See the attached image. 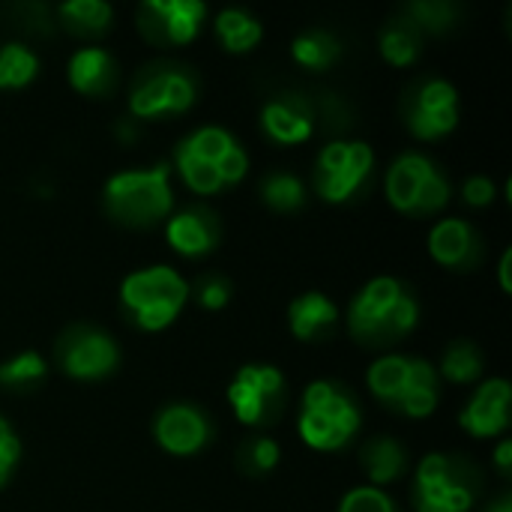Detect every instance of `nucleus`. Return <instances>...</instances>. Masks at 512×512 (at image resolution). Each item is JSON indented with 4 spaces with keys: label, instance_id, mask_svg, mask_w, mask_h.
<instances>
[{
    "label": "nucleus",
    "instance_id": "nucleus-1",
    "mask_svg": "<svg viewBox=\"0 0 512 512\" xmlns=\"http://www.w3.org/2000/svg\"><path fill=\"white\" fill-rule=\"evenodd\" d=\"M105 207L111 210V216L129 225L159 222L171 210L168 165H156L150 171L114 174L105 183Z\"/></svg>",
    "mask_w": 512,
    "mask_h": 512
},
{
    "label": "nucleus",
    "instance_id": "nucleus-2",
    "mask_svg": "<svg viewBox=\"0 0 512 512\" xmlns=\"http://www.w3.org/2000/svg\"><path fill=\"white\" fill-rule=\"evenodd\" d=\"M57 354H60L63 372L78 381L105 378L117 366V345L105 333H96V330L66 333Z\"/></svg>",
    "mask_w": 512,
    "mask_h": 512
},
{
    "label": "nucleus",
    "instance_id": "nucleus-3",
    "mask_svg": "<svg viewBox=\"0 0 512 512\" xmlns=\"http://www.w3.org/2000/svg\"><path fill=\"white\" fill-rule=\"evenodd\" d=\"M201 18L204 3L198 0H147L141 6V27L156 42H192L201 27Z\"/></svg>",
    "mask_w": 512,
    "mask_h": 512
},
{
    "label": "nucleus",
    "instance_id": "nucleus-4",
    "mask_svg": "<svg viewBox=\"0 0 512 512\" xmlns=\"http://www.w3.org/2000/svg\"><path fill=\"white\" fill-rule=\"evenodd\" d=\"M186 297H189V285L171 267L138 270V273L126 276L123 279V288H120V300H123V306L129 312H141L147 306H174V309H183Z\"/></svg>",
    "mask_w": 512,
    "mask_h": 512
},
{
    "label": "nucleus",
    "instance_id": "nucleus-5",
    "mask_svg": "<svg viewBox=\"0 0 512 512\" xmlns=\"http://www.w3.org/2000/svg\"><path fill=\"white\" fill-rule=\"evenodd\" d=\"M156 441L162 450L174 453V456H192L198 453L207 438H210V426L204 420L201 411L189 408V405H171L156 417Z\"/></svg>",
    "mask_w": 512,
    "mask_h": 512
},
{
    "label": "nucleus",
    "instance_id": "nucleus-6",
    "mask_svg": "<svg viewBox=\"0 0 512 512\" xmlns=\"http://www.w3.org/2000/svg\"><path fill=\"white\" fill-rule=\"evenodd\" d=\"M510 396V384L504 378H492L489 384L477 390V396L471 399L459 423L477 438H492L504 432L510 426Z\"/></svg>",
    "mask_w": 512,
    "mask_h": 512
},
{
    "label": "nucleus",
    "instance_id": "nucleus-7",
    "mask_svg": "<svg viewBox=\"0 0 512 512\" xmlns=\"http://www.w3.org/2000/svg\"><path fill=\"white\" fill-rule=\"evenodd\" d=\"M219 225L207 210H186L168 222V243L180 255H204L216 246Z\"/></svg>",
    "mask_w": 512,
    "mask_h": 512
},
{
    "label": "nucleus",
    "instance_id": "nucleus-8",
    "mask_svg": "<svg viewBox=\"0 0 512 512\" xmlns=\"http://www.w3.org/2000/svg\"><path fill=\"white\" fill-rule=\"evenodd\" d=\"M432 171H435V165L426 156H417V153L399 156L393 162L390 174H387V198H390V204L396 210H402V213H414L420 186Z\"/></svg>",
    "mask_w": 512,
    "mask_h": 512
},
{
    "label": "nucleus",
    "instance_id": "nucleus-9",
    "mask_svg": "<svg viewBox=\"0 0 512 512\" xmlns=\"http://www.w3.org/2000/svg\"><path fill=\"white\" fill-rule=\"evenodd\" d=\"M429 252L444 267H462L477 252V237L468 222L462 219H444L429 234Z\"/></svg>",
    "mask_w": 512,
    "mask_h": 512
},
{
    "label": "nucleus",
    "instance_id": "nucleus-10",
    "mask_svg": "<svg viewBox=\"0 0 512 512\" xmlns=\"http://www.w3.org/2000/svg\"><path fill=\"white\" fill-rule=\"evenodd\" d=\"M372 162H375V156H372L369 144L351 141L348 144V165H345V171H339V174H318V192L327 201H345V198H351L354 189L369 177Z\"/></svg>",
    "mask_w": 512,
    "mask_h": 512
},
{
    "label": "nucleus",
    "instance_id": "nucleus-11",
    "mask_svg": "<svg viewBox=\"0 0 512 512\" xmlns=\"http://www.w3.org/2000/svg\"><path fill=\"white\" fill-rule=\"evenodd\" d=\"M339 321V309L324 294H303L288 309L291 333L303 342L315 339L318 333H327Z\"/></svg>",
    "mask_w": 512,
    "mask_h": 512
},
{
    "label": "nucleus",
    "instance_id": "nucleus-12",
    "mask_svg": "<svg viewBox=\"0 0 512 512\" xmlns=\"http://www.w3.org/2000/svg\"><path fill=\"white\" fill-rule=\"evenodd\" d=\"M69 81L78 93L99 96L114 81V63L102 48H81L69 60Z\"/></svg>",
    "mask_w": 512,
    "mask_h": 512
},
{
    "label": "nucleus",
    "instance_id": "nucleus-13",
    "mask_svg": "<svg viewBox=\"0 0 512 512\" xmlns=\"http://www.w3.org/2000/svg\"><path fill=\"white\" fill-rule=\"evenodd\" d=\"M261 123L267 129V135L279 144H300L312 135V117L306 108L294 105V102H267Z\"/></svg>",
    "mask_w": 512,
    "mask_h": 512
},
{
    "label": "nucleus",
    "instance_id": "nucleus-14",
    "mask_svg": "<svg viewBox=\"0 0 512 512\" xmlns=\"http://www.w3.org/2000/svg\"><path fill=\"white\" fill-rule=\"evenodd\" d=\"M216 33H219L222 45H225L228 51H234V54L252 51V48L261 42V24H258L252 15L240 12V9H225V12H219V15H216Z\"/></svg>",
    "mask_w": 512,
    "mask_h": 512
},
{
    "label": "nucleus",
    "instance_id": "nucleus-15",
    "mask_svg": "<svg viewBox=\"0 0 512 512\" xmlns=\"http://www.w3.org/2000/svg\"><path fill=\"white\" fill-rule=\"evenodd\" d=\"M363 465L369 471V477L384 486V483H393L402 477L405 471V450L390 441V438H375L366 450H363Z\"/></svg>",
    "mask_w": 512,
    "mask_h": 512
},
{
    "label": "nucleus",
    "instance_id": "nucleus-16",
    "mask_svg": "<svg viewBox=\"0 0 512 512\" xmlns=\"http://www.w3.org/2000/svg\"><path fill=\"white\" fill-rule=\"evenodd\" d=\"M408 366H411V360H405V357H384V360H378L369 369V387H372V393L381 402L396 405L402 399L405 387H408Z\"/></svg>",
    "mask_w": 512,
    "mask_h": 512
},
{
    "label": "nucleus",
    "instance_id": "nucleus-17",
    "mask_svg": "<svg viewBox=\"0 0 512 512\" xmlns=\"http://www.w3.org/2000/svg\"><path fill=\"white\" fill-rule=\"evenodd\" d=\"M414 501L417 512H465L471 510L474 495L462 483H450L438 489H414Z\"/></svg>",
    "mask_w": 512,
    "mask_h": 512
},
{
    "label": "nucleus",
    "instance_id": "nucleus-18",
    "mask_svg": "<svg viewBox=\"0 0 512 512\" xmlns=\"http://www.w3.org/2000/svg\"><path fill=\"white\" fill-rule=\"evenodd\" d=\"M39 69V60L30 48L12 42L0 48V87H24Z\"/></svg>",
    "mask_w": 512,
    "mask_h": 512
},
{
    "label": "nucleus",
    "instance_id": "nucleus-19",
    "mask_svg": "<svg viewBox=\"0 0 512 512\" xmlns=\"http://www.w3.org/2000/svg\"><path fill=\"white\" fill-rule=\"evenodd\" d=\"M177 168H180L186 186L192 192H198V195H213V192H219L225 186L222 177H219V171H216V165L192 156L183 144H177Z\"/></svg>",
    "mask_w": 512,
    "mask_h": 512
},
{
    "label": "nucleus",
    "instance_id": "nucleus-20",
    "mask_svg": "<svg viewBox=\"0 0 512 512\" xmlns=\"http://www.w3.org/2000/svg\"><path fill=\"white\" fill-rule=\"evenodd\" d=\"M60 15L72 30L84 33H99L111 24V6L102 0H69L60 6Z\"/></svg>",
    "mask_w": 512,
    "mask_h": 512
},
{
    "label": "nucleus",
    "instance_id": "nucleus-21",
    "mask_svg": "<svg viewBox=\"0 0 512 512\" xmlns=\"http://www.w3.org/2000/svg\"><path fill=\"white\" fill-rule=\"evenodd\" d=\"M441 372H444V378L453 381V384H471V381H477L480 372H483V357H480V351H477L471 342H456V345L444 354Z\"/></svg>",
    "mask_w": 512,
    "mask_h": 512
},
{
    "label": "nucleus",
    "instance_id": "nucleus-22",
    "mask_svg": "<svg viewBox=\"0 0 512 512\" xmlns=\"http://www.w3.org/2000/svg\"><path fill=\"white\" fill-rule=\"evenodd\" d=\"M420 51V42H417V27L411 21L405 24H390L381 36V54L384 60H390L393 66H408L414 63Z\"/></svg>",
    "mask_w": 512,
    "mask_h": 512
},
{
    "label": "nucleus",
    "instance_id": "nucleus-23",
    "mask_svg": "<svg viewBox=\"0 0 512 512\" xmlns=\"http://www.w3.org/2000/svg\"><path fill=\"white\" fill-rule=\"evenodd\" d=\"M417 315H420L417 300H414L408 291H402V294H399V300L384 312V321H381V327H378L375 342H396V339H402L405 333H411V330H414Z\"/></svg>",
    "mask_w": 512,
    "mask_h": 512
},
{
    "label": "nucleus",
    "instance_id": "nucleus-24",
    "mask_svg": "<svg viewBox=\"0 0 512 512\" xmlns=\"http://www.w3.org/2000/svg\"><path fill=\"white\" fill-rule=\"evenodd\" d=\"M300 435L309 447L315 450H339L342 444H348L351 438L336 426L330 423L321 411H303L300 414Z\"/></svg>",
    "mask_w": 512,
    "mask_h": 512
},
{
    "label": "nucleus",
    "instance_id": "nucleus-25",
    "mask_svg": "<svg viewBox=\"0 0 512 512\" xmlns=\"http://www.w3.org/2000/svg\"><path fill=\"white\" fill-rule=\"evenodd\" d=\"M291 54H294V60H300L309 69H324L339 57V42L330 33H306V36L294 39Z\"/></svg>",
    "mask_w": 512,
    "mask_h": 512
},
{
    "label": "nucleus",
    "instance_id": "nucleus-26",
    "mask_svg": "<svg viewBox=\"0 0 512 512\" xmlns=\"http://www.w3.org/2000/svg\"><path fill=\"white\" fill-rule=\"evenodd\" d=\"M228 402H231L237 420L246 423V426H261V423L270 417V411H273V402H267L264 396H258L255 390H249V387L240 384L237 378H234V384L228 387Z\"/></svg>",
    "mask_w": 512,
    "mask_h": 512
},
{
    "label": "nucleus",
    "instance_id": "nucleus-27",
    "mask_svg": "<svg viewBox=\"0 0 512 512\" xmlns=\"http://www.w3.org/2000/svg\"><path fill=\"white\" fill-rule=\"evenodd\" d=\"M183 147H186L192 156H198V159L216 165V162L234 147V138H231L225 129H219V126H204V129H198L195 135H189V138L183 141Z\"/></svg>",
    "mask_w": 512,
    "mask_h": 512
},
{
    "label": "nucleus",
    "instance_id": "nucleus-28",
    "mask_svg": "<svg viewBox=\"0 0 512 512\" xmlns=\"http://www.w3.org/2000/svg\"><path fill=\"white\" fill-rule=\"evenodd\" d=\"M264 201L273 210H297L303 204V183L294 174H273L264 180Z\"/></svg>",
    "mask_w": 512,
    "mask_h": 512
},
{
    "label": "nucleus",
    "instance_id": "nucleus-29",
    "mask_svg": "<svg viewBox=\"0 0 512 512\" xmlns=\"http://www.w3.org/2000/svg\"><path fill=\"white\" fill-rule=\"evenodd\" d=\"M39 378H45V360L33 351L18 354L0 366V384L3 387H21V384H33Z\"/></svg>",
    "mask_w": 512,
    "mask_h": 512
},
{
    "label": "nucleus",
    "instance_id": "nucleus-30",
    "mask_svg": "<svg viewBox=\"0 0 512 512\" xmlns=\"http://www.w3.org/2000/svg\"><path fill=\"white\" fill-rule=\"evenodd\" d=\"M159 84H162V102H165V114H174V111H186L192 102H195V81L183 72H162L159 75Z\"/></svg>",
    "mask_w": 512,
    "mask_h": 512
},
{
    "label": "nucleus",
    "instance_id": "nucleus-31",
    "mask_svg": "<svg viewBox=\"0 0 512 512\" xmlns=\"http://www.w3.org/2000/svg\"><path fill=\"white\" fill-rule=\"evenodd\" d=\"M237 381L240 384H246L249 390H255L258 396H264L267 402H279V396H282V387H285V381H282V372L279 369H273V366H246V369H240L237 372Z\"/></svg>",
    "mask_w": 512,
    "mask_h": 512
},
{
    "label": "nucleus",
    "instance_id": "nucleus-32",
    "mask_svg": "<svg viewBox=\"0 0 512 512\" xmlns=\"http://www.w3.org/2000/svg\"><path fill=\"white\" fill-rule=\"evenodd\" d=\"M456 123H459V111L447 108V111H414L408 126L417 138H441L453 132Z\"/></svg>",
    "mask_w": 512,
    "mask_h": 512
},
{
    "label": "nucleus",
    "instance_id": "nucleus-33",
    "mask_svg": "<svg viewBox=\"0 0 512 512\" xmlns=\"http://www.w3.org/2000/svg\"><path fill=\"white\" fill-rule=\"evenodd\" d=\"M450 483H459V480H456V465L447 456L432 453L420 462L417 489H438V486H450Z\"/></svg>",
    "mask_w": 512,
    "mask_h": 512
},
{
    "label": "nucleus",
    "instance_id": "nucleus-34",
    "mask_svg": "<svg viewBox=\"0 0 512 512\" xmlns=\"http://www.w3.org/2000/svg\"><path fill=\"white\" fill-rule=\"evenodd\" d=\"M132 105V114L135 117H156V114H165V102H162V84H159V75L141 81L129 99Z\"/></svg>",
    "mask_w": 512,
    "mask_h": 512
},
{
    "label": "nucleus",
    "instance_id": "nucleus-35",
    "mask_svg": "<svg viewBox=\"0 0 512 512\" xmlns=\"http://www.w3.org/2000/svg\"><path fill=\"white\" fill-rule=\"evenodd\" d=\"M447 201H450V183H447L438 171H432V174L423 180V186H420V195H417L414 213H420V216H426V213H438Z\"/></svg>",
    "mask_w": 512,
    "mask_h": 512
},
{
    "label": "nucleus",
    "instance_id": "nucleus-36",
    "mask_svg": "<svg viewBox=\"0 0 512 512\" xmlns=\"http://www.w3.org/2000/svg\"><path fill=\"white\" fill-rule=\"evenodd\" d=\"M339 512H396L393 501L381 492V489H354L342 498V507Z\"/></svg>",
    "mask_w": 512,
    "mask_h": 512
},
{
    "label": "nucleus",
    "instance_id": "nucleus-37",
    "mask_svg": "<svg viewBox=\"0 0 512 512\" xmlns=\"http://www.w3.org/2000/svg\"><path fill=\"white\" fill-rule=\"evenodd\" d=\"M411 24L417 27H429V30H441L453 21V6L444 3V0H420V3H411Z\"/></svg>",
    "mask_w": 512,
    "mask_h": 512
},
{
    "label": "nucleus",
    "instance_id": "nucleus-38",
    "mask_svg": "<svg viewBox=\"0 0 512 512\" xmlns=\"http://www.w3.org/2000/svg\"><path fill=\"white\" fill-rule=\"evenodd\" d=\"M456 87L447 81H429L417 93V111H447L456 108Z\"/></svg>",
    "mask_w": 512,
    "mask_h": 512
},
{
    "label": "nucleus",
    "instance_id": "nucleus-39",
    "mask_svg": "<svg viewBox=\"0 0 512 512\" xmlns=\"http://www.w3.org/2000/svg\"><path fill=\"white\" fill-rule=\"evenodd\" d=\"M396 408L408 417H429L438 408V387H408Z\"/></svg>",
    "mask_w": 512,
    "mask_h": 512
},
{
    "label": "nucleus",
    "instance_id": "nucleus-40",
    "mask_svg": "<svg viewBox=\"0 0 512 512\" xmlns=\"http://www.w3.org/2000/svg\"><path fill=\"white\" fill-rule=\"evenodd\" d=\"M177 315H180V309H174V306H147V309H141V312H132L135 324H138L141 330H150V333L165 330Z\"/></svg>",
    "mask_w": 512,
    "mask_h": 512
},
{
    "label": "nucleus",
    "instance_id": "nucleus-41",
    "mask_svg": "<svg viewBox=\"0 0 512 512\" xmlns=\"http://www.w3.org/2000/svg\"><path fill=\"white\" fill-rule=\"evenodd\" d=\"M246 168H249V159H246L243 147H237V144L216 162V171H219L222 183H237V180H243Z\"/></svg>",
    "mask_w": 512,
    "mask_h": 512
},
{
    "label": "nucleus",
    "instance_id": "nucleus-42",
    "mask_svg": "<svg viewBox=\"0 0 512 512\" xmlns=\"http://www.w3.org/2000/svg\"><path fill=\"white\" fill-rule=\"evenodd\" d=\"M249 456H252V465H255L258 471H273V468L279 465V444L270 441V438H258V441L252 444Z\"/></svg>",
    "mask_w": 512,
    "mask_h": 512
},
{
    "label": "nucleus",
    "instance_id": "nucleus-43",
    "mask_svg": "<svg viewBox=\"0 0 512 512\" xmlns=\"http://www.w3.org/2000/svg\"><path fill=\"white\" fill-rule=\"evenodd\" d=\"M465 201L474 207H486L495 201V183L489 177H471L465 183Z\"/></svg>",
    "mask_w": 512,
    "mask_h": 512
},
{
    "label": "nucleus",
    "instance_id": "nucleus-44",
    "mask_svg": "<svg viewBox=\"0 0 512 512\" xmlns=\"http://www.w3.org/2000/svg\"><path fill=\"white\" fill-rule=\"evenodd\" d=\"M228 297H231L228 282H222V279H210V282H204V288H201V294H198V303H201L204 309L216 312V309H222V306L228 303Z\"/></svg>",
    "mask_w": 512,
    "mask_h": 512
},
{
    "label": "nucleus",
    "instance_id": "nucleus-45",
    "mask_svg": "<svg viewBox=\"0 0 512 512\" xmlns=\"http://www.w3.org/2000/svg\"><path fill=\"white\" fill-rule=\"evenodd\" d=\"M18 456H21V444H18V438H9V441H3V444H0V486L9 480V471L15 468Z\"/></svg>",
    "mask_w": 512,
    "mask_h": 512
},
{
    "label": "nucleus",
    "instance_id": "nucleus-46",
    "mask_svg": "<svg viewBox=\"0 0 512 512\" xmlns=\"http://www.w3.org/2000/svg\"><path fill=\"white\" fill-rule=\"evenodd\" d=\"M495 462H498V468H501L504 474H510V468H512V444L510 441H504V444L498 447V453H495Z\"/></svg>",
    "mask_w": 512,
    "mask_h": 512
},
{
    "label": "nucleus",
    "instance_id": "nucleus-47",
    "mask_svg": "<svg viewBox=\"0 0 512 512\" xmlns=\"http://www.w3.org/2000/svg\"><path fill=\"white\" fill-rule=\"evenodd\" d=\"M510 261H512V252H504V258H501V288H504V291H512Z\"/></svg>",
    "mask_w": 512,
    "mask_h": 512
},
{
    "label": "nucleus",
    "instance_id": "nucleus-48",
    "mask_svg": "<svg viewBox=\"0 0 512 512\" xmlns=\"http://www.w3.org/2000/svg\"><path fill=\"white\" fill-rule=\"evenodd\" d=\"M489 512H512V504L504 498V501H498V504H495Z\"/></svg>",
    "mask_w": 512,
    "mask_h": 512
}]
</instances>
